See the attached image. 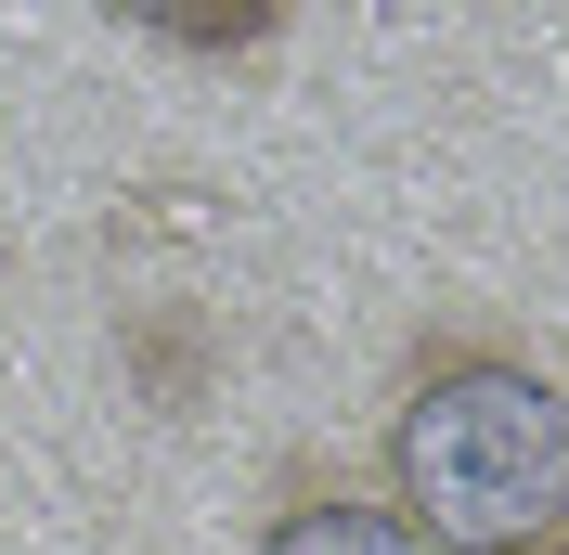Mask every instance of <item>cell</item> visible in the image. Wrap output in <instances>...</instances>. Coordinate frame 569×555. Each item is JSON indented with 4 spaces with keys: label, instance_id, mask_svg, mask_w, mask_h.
Wrapping results in <instances>:
<instances>
[{
    "label": "cell",
    "instance_id": "2",
    "mask_svg": "<svg viewBox=\"0 0 569 555\" xmlns=\"http://www.w3.org/2000/svg\"><path fill=\"white\" fill-rule=\"evenodd\" d=\"M247 555H427V543L376 504V491H350V478H284L272 504H259Z\"/></svg>",
    "mask_w": 569,
    "mask_h": 555
},
{
    "label": "cell",
    "instance_id": "1",
    "mask_svg": "<svg viewBox=\"0 0 569 555\" xmlns=\"http://www.w3.org/2000/svg\"><path fill=\"white\" fill-rule=\"evenodd\" d=\"M376 478L427 555H569V375L505 336H427L389 387Z\"/></svg>",
    "mask_w": 569,
    "mask_h": 555
},
{
    "label": "cell",
    "instance_id": "3",
    "mask_svg": "<svg viewBox=\"0 0 569 555\" xmlns=\"http://www.w3.org/2000/svg\"><path fill=\"white\" fill-rule=\"evenodd\" d=\"M130 39H156V52H194V65H233V52H272L284 13L298 0H104Z\"/></svg>",
    "mask_w": 569,
    "mask_h": 555
}]
</instances>
